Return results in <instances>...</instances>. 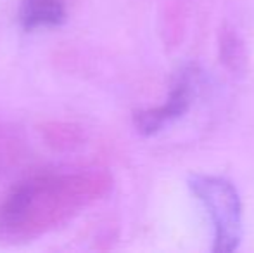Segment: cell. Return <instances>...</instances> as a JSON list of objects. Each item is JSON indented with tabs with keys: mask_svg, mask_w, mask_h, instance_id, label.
Returning <instances> with one entry per match:
<instances>
[{
	"mask_svg": "<svg viewBox=\"0 0 254 253\" xmlns=\"http://www.w3.org/2000/svg\"><path fill=\"white\" fill-rule=\"evenodd\" d=\"M199 70L194 64H187L173 78L163 104L135 111L133 125L142 135H156L166 125L180 120L190 109L197 94Z\"/></svg>",
	"mask_w": 254,
	"mask_h": 253,
	"instance_id": "obj_3",
	"label": "cell"
},
{
	"mask_svg": "<svg viewBox=\"0 0 254 253\" xmlns=\"http://www.w3.org/2000/svg\"><path fill=\"white\" fill-rule=\"evenodd\" d=\"M67 10L64 0H21L19 24L24 31L57 28L66 21Z\"/></svg>",
	"mask_w": 254,
	"mask_h": 253,
	"instance_id": "obj_4",
	"label": "cell"
},
{
	"mask_svg": "<svg viewBox=\"0 0 254 253\" xmlns=\"http://www.w3.org/2000/svg\"><path fill=\"white\" fill-rule=\"evenodd\" d=\"M221 58L228 64V68H237V64L242 63L241 42L234 33H225L221 38Z\"/></svg>",
	"mask_w": 254,
	"mask_h": 253,
	"instance_id": "obj_5",
	"label": "cell"
},
{
	"mask_svg": "<svg viewBox=\"0 0 254 253\" xmlns=\"http://www.w3.org/2000/svg\"><path fill=\"white\" fill-rule=\"evenodd\" d=\"M189 186L201 201L213 229V247L216 253H232L242 240V201L234 182L221 175L194 173Z\"/></svg>",
	"mask_w": 254,
	"mask_h": 253,
	"instance_id": "obj_2",
	"label": "cell"
},
{
	"mask_svg": "<svg viewBox=\"0 0 254 253\" xmlns=\"http://www.w3.org/2000/svg\"><path fill=\"white\" fill-rule=\"evenodd\" d=\"M113 187L109 173L87 172L42 173L5 192L0 199V236L33 240L66 224Z\"/></svg>",
	"mask_w": 254,
	"mask_h": 253,
	"instance_id": "obj_1",
	"label": "cell"
}]
</instances>
